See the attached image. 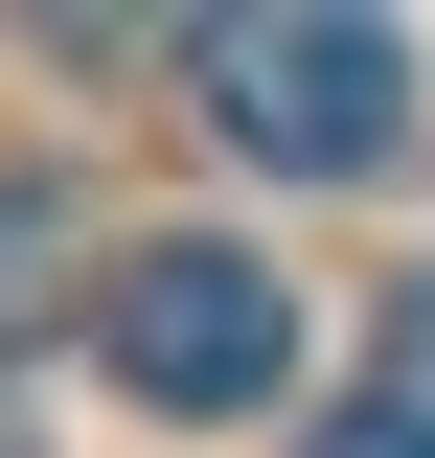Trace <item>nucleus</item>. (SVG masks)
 <instances>
[{"instance_id": "1", "label": "nucleus", "mask_w": 435, "mask_h": 458, "mask_svg": "<svg viewBox=\"0 0 435 458\" xmlns=\"http://www.w3.org/2000/svg\"><path fill=\"white\" fill-rule=\"evenodd\" d=\"M92 367H115L138 412H275V390H298V298H275L252 229H161V252H115Z\"/></svg>"}, {"instance_id": "2", "label": "nucleus", "mask_w": 435, "mask_h": 458, "mask_svg": "<svg viewBox=\"0 0 435 458\" xmlns=\"http://www.w3.org/2000/svg\"><path fill=\"white\" fill-rule=\"evenodd\" d=\"M183 92H207V138L275 161V183H389L413 161V47H389V23H207Z\"/></svg>"}, {"instance_id": "3", "label": "nucleus", "mask_w": 435, "mask_h": 458, "mask_svg": "<svg viewBox=\"0 0 435 458\" xmlns=\"http://www.w3.org/2000/svg\"><path fill=\"white\" fill-rule=\"evenodd\" d=\"M321 458H435V390H367V412H321Z\"/></svg>"}]
</instances>
